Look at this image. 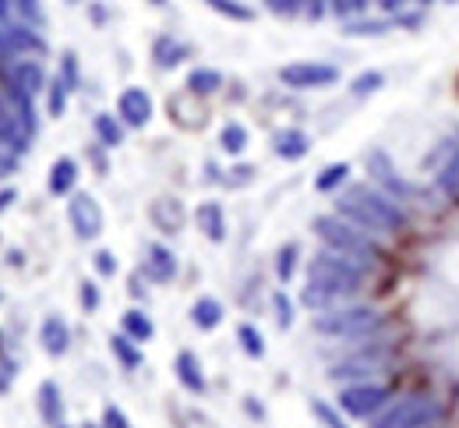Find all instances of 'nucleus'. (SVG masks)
Segmentation results:
<instances>
[{"label": "nucleus", "mask_w": 459, "mask_h": 428, "mask_svg": "<svg viewBox=\"0 0 459 428\" xmlns=\"http://www.w3.org/2000/svg\"><path fill=\"white\" fill-rule=\"evenodd\" d=\"M315 231H318V238L333 248V251L350 255L353 262H371V258H375L371 241H368L353 223H346V220H336V216H318V220H315Z\"/></svg>", "instance_id": "obj_3"}, {"label": "nucleus", "mask_w": 459, "mask_h": 428, "mask_svg": "<svg viewBox=\"0 0 459 428\" xmlns=\"http://www.w3.org/2000/svg\"><path fill=\"white\" fill-rule=\"evenodd\" d=\"M442 418V404L428 400V397H406L400 404H393L382 418H375L371 428H428Z\"/></svg>", "instance_id": "obj_5"}, {"label": "nucleus", "mask_w": 459, "mask_h": 428, "mask_svg": "<svg viewBox=\"0 0 459 428\" xmlns=\"http://www.w3.org/2000/svg\"><path fill=\"white\" fill-rule=\"evenodd\" d=\"M280 78L287 82L290 89H322V85H333L340 78V71L333 64H290L280 71Z\"/></svg>", "instance_id": "obj_8"}, {"label": "nucleus", "mask_w": 459, "mask_h": 428, "mask_svg": "<svg viewBox=\"0 0 459 428\" xmlns=\"http://www.w3.org/2000/svg\"><path fill=\"white\" fill-rule=\"evenodd\" d=\"M360 7V0H336V11L340 14H346V11H357Z\"/></svg>", "instance_id": "obj_39"}, {"label": "nucleus", "mask_w": 459, "mask_h": 428, "mask_svg": "<svg viewBox=\"0 0 459 428\" xmlns=\"http://www.w3.org/2000/svg\"><path fill=\"white\" fill-rule=\"evenodd\" d=\"M11 202H14V188H11V191H0V213H4Z\"/></svg>", "instance_id": "obj_40"}, {"label": "nucleus", "mask_w": 459, "mask_h": 428, "mask_svg": "<svg viewBox=\"0 0 459 428\" xmlns=\"http://www.w3.org/2000/svg\"><path fill=\"white\" fill-rule=\"evenodd\" d=\"M378 326V311L364 305L353 308H325L318 319H315V329L318 333H329V336H360L368 329Z\"/></svg>", "instance_id": "obj_4"}, {"label": "nucleus", "mask_w": 459, "mask_h": 428, "mask_svg": "<svg viewBox=\"0 0 459 428\" xmlns=\"http://www.w3.org/2000/svg\"><path fill=\"white\" fill-rule=\"evenodd\" d=\"M39 340H43V347H47V354H67V347H71V329H67V322L60 319V315H47L43 319V326H39Z\"/></svg>", "instance_id": "obj_12"}, {"label": "nucleus", "mask_w": 459, "mask_h": 428, "mask_svg": "<svg viewBox=\"0 0 459 428\" xmlns=\"http://www.w3.org/2000/svg\"><path fill=\"white\" fill-rule=\"evenodd\" d=\"M156 4H167V0H156Z\"/></svg>", "instance_id": "obj_42"}, {"label": "nucleus", "mask_w": 459, "mask_h": 428, "mask_svg": "<svg viewBox=\"0 0 459 428\" xmlns=\"http://www.w3.org/2000/svg\"><path fill=\"white\" fill-rule=\"evenodd\" d=\"M82 305H85V311H92V308L100 305V291H96V284H82Z\"/></svg>", "instance_id": "obj_36"}, {"label": "nucleus", "mask_w": 459, "mask_h": 428, "mask_svg": "<svg viewBox=\"0 0 459 428\" xmlns=\"http://www.w3.org/2000/svg\"><path fill=\"white\" fill-rule=\"evenodd\" d=\"M145 273H149L156 284H167V280H173V273H177V258H173L170 248H163V245L149 248V258H145Z\"/></svg>", "instance_id": "obj_15"}, {"label": "nucleus", "mask_w": 459, "mask_h": 428, "mask_svg": "<svg viewBox=\"0 0 459 428\" xmlns=\"http://www.w3.org/2000/svg\"><path fill=\"white\" fill-rule=\"evenodd\" d=\"M346 174H350V167H346V163H333V167H325V170L318 174L315 188H318V191H329V188H336V184L343 181Z\"/></svg>", "instance_id": "obj_29"}, {"label": "nucleus", "mask_w": 459, "mask_h": 428, "mask_svg": "<svg viewBox=\"0 0 459 428\" xmlns=\"http://www.w3.org/2000/svg\"><path fill=\"white\" fill-rule=\"evenodd\" d=\"M382 85V74H360L357 82H353V92H371V89H378Z\"/></svg>", "instance_id": "obj_35"}, {"label": "nucleus", "mask_w": 459, "mask_h": 428, "mask_svg": "<svg viewBox=\"0 0 459 428\" xmlns=\"http://www.w3.org/2000/svg\"><path fill=\"white\" fill-rule=\"evenodd\" d=\"M7 78L29 100H36L39 92H47V71H43V64L32 61V57H18V61L7 64Z\"/></svg>", "instance_id": "obj_9"}, {"label": "nucleus", "mask_w": 459, "mask_h": 428, "mask_svg": "<svg viewBox=\"0 0 459 428\" xmlns=\"http://www.w3.org/2000/svg\"><path fill=\"white\" fill-rule=\"evenodd\" d=\"M96 269H100L103 276H114V273H117L114 255H110V251H96Z\"/></svg>", "instance_id": "obj_34"}, {"label": "nucleus", "mask_w": 459, "mask_h": 428, "mask_svg": "<svg viewBox=\"0 0 459 428\" xmlns=\"http://www.w3.org/2000/svg\"><path fill=\"white\" fill-rule=\"evenodd\" d=\"M96 135H100V142H103V145H120L124 127H120L117 118H110V114H100V118H96Z\"/></svg>", "instance_id": "obj_24"}, {"label": "nucleus", "mask_w": 459, "mask_h": 428, "mask_svg": "<svg viewBox=\"0 0 459 428\" xmlns=\"http://www.w3.org/2000/svg\"><path fill=\"white\" fill-rule=\"evenodd\" d=\"M85 428H96V425H85Z\"/></svg>", "instance_id": "obj_43"}, {"label": "nucleus", "mask_w": 459, "mask_h": 428, "mask_svg": "<svg viewBox=\"0 0 459 428\" xmlns=\"http://www.w3.org/2000/svg\"><path fill=\"white\" fill-rule=\"evenodd\" d=\"M67 4H82V0H67Z\"/></svg>", "instance_id": "obj_41"}, {"label": "nucleus", "mask_w": 459, "mask_h": 428, "mask_svg": "<svg viewBox=\"0 0 459 428\" xmlns=\"http://www.w3.org/2000/svg\"><path fill=\"white\" fill-rule=\"evenodd\" d=\"M67 220H71L74 234H78L82 241H92V238H100V231H103V209H100V202H96L92 195H85V191L71 195V202H67Z\"/></svg>", "instance_id": "obj_6"}, {"label": "nucleus", "mask_w": 459, "mask_h": 428, "mask_svg": "<svg viewBox=\"0 0 459 428\" xmlns=\"http://www.w3.org/2000/svg\"><path fill=\"white\" fill-rule=\"evenodd\" d=\"M220 145H223L227 153H244V149H247V127H240V124H227V127H223V135H220Z\"/></svg>", "instance_id": "obj_25"}, {"label": "nucleus", "mask_w": 459, "mask_h": 428, "mask_svg": "<svg viewBox=\"0 0 459 428\" xmlns=\"http://www.w3.org/2000/svg\"><path fill=\"white\" fill-rule=\"evenodd\" d=\"M7 4H11L7 11H11V18H14V22L32 25V29H36V25H43V7H39L36 0H7Z\"/></svg>", "instance_id": "obj_23"}, {"label": "nucleus", "mask_w": 459, "mask_h": 428, "mask_svg": "<svg viewBox=\"0 0 459 428\" xmlns=\"http://www.w3.org/2000/svg\"><path fill=\"white\" fill-rule=\"evenodd\" d=\"M149 216H152V223L163 234H180V227H184V205L177 198H156L152 209H149Z\"/></svg>", "instance_id": "obj_13"}, {"label": "nucleus", "mask_w": 459, "mask_h": 428, "mask_svg": "<svg viewBox=\"0 0 459 428\" xmlns=\"http://www.w3.org/2000/svg\"><path fill=\"white\" fill-rule=\"evenodd\" d=\"M170 114H173V121L180 124V127H202V124H205V107H202V96H198V92H191V89H184L180 96H173Z\"/></svg>", "instance_id": "obj_11"}, {"label": "nucleus", "mask_w": 459, "mask_h": 428, "mask_svg": "<svg viewBox=\"0 0 459 428\" xmlns=\"http://www.w3.org/2000/svg\"><path fill=\"white\" fill-rule=\"evenodd\" d=\"M184 54H187V47H180V43H173L170 36H163V39L156 43V57H160V64H163V67H173V64L180 61Z\"/></svg>", "instance_id": "obj_27"}, {"label": "nucleus", "mask_w": 459, "mask_h": 428, "mask_svg": "<svg viewBox=\"0 0 459 428\" xmlns=\"http://www.w3.org/2000/svg\"><path fill=\"white\" fill-rule=\"evenodd\" d=\"M191 319H195V326L212 329V326H220V319H223V305H220L216 298H202L198 305L191 308Z\"/></svg>", "instance_id": "obj_22"}, {"label": "nucleus", "mask_w": 459, "mask_h": 428, "mask_svg": "<svg viewBox=\"0 0 459 428\" xmlns=\"http://www.w3.org/2000/svg\"><path fill=\"white\" fill-rule=\"evenodd\" d=\"M39 415H43L50 425H60V389H57V382H43V386H39Z\"/></svg>", "instance_id": "obj_21"}, {"label": "nucleus", "mask_w": 459, "mask_h": 428, "mask_svg": "<svg viewBox=\"0 0 459 428\" xmlns=\"http://www.w3.org/2000/svg\"><path fill=\"white\" fill-rule=\"evenodd\" d=\"M152 322H149V315L145 311H124V336H131L134 344H142V340H152Z\"/></svg>", "instance_id": "obj_20"}, {"label": "nucleus", "mask_w": 459, "mask_h": 428, "mask_svg": "<svg viewBox=\"0 0 459 428\" xmlns=\"http://www.w3.org/2000/svg\"><path fill=\"white\" fill-rule=\"evenodd\" d=\"M340 213L353 227H364V231H375V234H393L406 223L393 198H385V195H378L375 188H364V184L350 188L340 198Z\"/></svg>", "instance_id": "obj_2"}, {"label": "nucleus", "mask_w": 459, "mask_h": 428, "mask_svg": "<svg viewBox=\"0 0 459 428\" xmlns=\"http://www.w3.org/2000/svg\"><path fill=\"white\" fill-rule=\"evenodd\" d=\"M195 220H198L202 234H205L209 241H223V238H227V220H223L220 202H202L198 213H195Z\"/></svg>", "instance_id": "obj_14"}, {"label": "nucleus", "mask_w": 459, "mask_h": 428, "mask_svg": "<svg viewBox=\"0 0 459 428\" xmlns=\"http://www.w3.org/2000/svg\"><path fill=\"white\" fill-rule=\"evenodd\" d=\"M385 400H389V389L375 386V382H357V386H346L340 393V407L353 418H371Z\"/></svg>", "instance_id": "obj_7"}, {"label": "nucleus", "mask_w": 459, "mask_h": 428, "mask_svg": "<svg viewBox=\"0 0 459 428\" xmlns=\"http://www.w3.org/2000/svg\"><path fill=\"white\" fill-rule=\"evenodd\" d=\"M74 181H78V163L74 160H57L54 163V170H50V191L54 195H67L71 188H74Z\"/></svg>", "instance_id": "obj_17"}, {"label": "nucleus", "mask_w": 459, "mask_h": 428, "mask_svg": "<svg viewBox=\"0 0 459 428\" xmlns=\"http://www.w3.org/2000/svg\"><path fill=\"white\" fill-rule=\"evenodd\" d=\"M103 428H131V425H127V418H124L117 407H107V415H103Z\"/></svg>", "instance_id": "obj_37"}, {"label": "nucleus", "mask_w": 459, "mask_h": 428, "mask_svg": "<svg viewBox=\"0 0 459 428\" xmlns=\"http://www.w3.org/2000/svg\"><path fill=\"white\" fill-rule=\"evenodd\" d=\"M237 333H240V344H244V351H247L251 358H262V354H265V344H262V336H258V329H255V326H247V322H244Z\"/></svg>", "instance_id": "obj_28"}, {"label": "nucleus", "mask_w": 459, "mask_h": 428, "mask_svg": "<svg viewBox=\"0 0 459 428\" xmlns=\"http://www.w3.org/2000/svg\"><path fill=\"white\" fill-rule=\"evenodd\" d=\"M110 344H114V354L124 362V368L142 365V354H138V347H134V340H131V336H114Z\"/></svg>", "instance_id": "obj_26"}, {"label": "nucleus", "mask_w": 459, "mask_h": 428, "mask_svg": "<svg viewBox=\"0 0 459 428\" xmlns=\"http://www.w3.org/2000/svg\"><path fill=\"white\" fill-rule=\"evenodd\" d=\"M311 411H315V418H322L329 428H346L343 418H340V415H336L329 404H322V400H315V404H311Z\"/></svg>", "instance_id": "obj_30"}, {"label": "nucleus", "mask_w": 459, "mask_h": 428, "mask_svg": "<svg viewBox=\"0 0 459 428\" xmlns=\"http://www.w3.org/2000/svg\"><path fill=\"white\" fill-rule=\"evenodd\" d=\"M216 11H223V14H230V18H240V22H247L251 18V11L247 7H233V0H209Z\"/></svg>", "instance_id": "obj_33"}, {"label": "nucleus", "mask_w": 459, "mask_h": 428, "mask_svg": "<svg viewBox=\"0 0 459 428\" xmlns=\"http://www.w3.org/2000/svg\"><path fill=\"white\" fill-rule=\"evenodd\" d=\"M57 428H67V425H57Z\"/></svg>", "instance_id": "obj_44"}, {"label": "nucleus", "mask_w": 459, "mask_h": 428, "mask_svg": "<svg viewBox=\"0 0 459 428\" xmlns=\"http://www.w3.org/2000/svg\"><path fill=\"white\" fill-rule=\"evenodd\" d=\"M293 266H297V245H287L283 251H280V266H276L283 284H287L290 276H293Z\"/></svg>", "instance_id": "obj_31"}, {"label": "nucleus", "mask_w": 459, "mask_h": 428, "mask_svg": "<svg viewBox=\"0 0 459 428\" xmlns=\"http://www.w3.org/2000/svg\"><path fill=\"white\" fill-rule=\"evenodd\" d=\"M276 153H280L283 160H300V156L307 153V135H304V131H293V127L280 131V135H276Z\"/></svg>", "instance_id": "obj_18"}, {"label": "nucleus", "mask_w": 459, "mask_h": 428, "mask_svg": "<svg viewBox=\"0 0 459 428\" xmlns=\"http://www.w3.org/2000/svg\"><path fill=\"white\" fill-rule=\"evenodd\" d=\"M117 114H120V121L131 124V127L149 124V118H152V100H149V92H145V89H124L120 100H117Z\"/></svg>", "instance_id": "obj_10"}, {"label": "nucleus", "mask_w": 459, "mask_h": 428, "mask_svg": "<svg viewBox=\"0 0 459 428\" xmlns=\"http://www.w3.org/2000/svg\"><path fill=\"white\" fill-rule=\"evenodd\" d=\"M220 85H223V74L212 71V67H198V71L187 74V89L198 92V96H209V92H216Z\"/></svg>", "instance_id": "obj_19"}, {"label": "nucleus", "mask_w": 459, "mask_h": 428, "mask_svg": "<svg viewBox=\"0 0 459 428\" xmlns=\"http://www.w3.org/2000/svg\"><path fill=\"white\" fill-rule=\"evenodd\" d=\"M360 262H353L350 255L340 251H318L315 262H311V276H307V287H304V305L311 308H333V301L350 298L357 287H360Z\"/></svg>", "instance_id": "obj_1"}, {"label": "nucleus", "mask_w": 459, "mask_h": 428, "mask_svg": "<svg viewBox=\"0 0 459 428\" xmlns=\"http://www.w3.org/2000/svg\"><path fill=\"white\" fill-rule=\"evenodd\" d=\"M177 379H180L187 389H195V393H202V389H205L202 365H198V358H195L191 351H180V354H177Z\"/></svg>", "instance_id": "obj_16"}, {"label": "nucleus", "mask_w": 459, "mask_h": 428, "mask_svg": "<svg viewBox=\"0 0 459 428\" xmlns=\"http://www.w3.org/2000/svg\"><path fill=\"white\" fill-rule=\"evenodd\" d=\"M276 308H280V322L290 326V305H287V298H283V294H276Z\"/></svg>", "instance_id": "obj_38"}, {"label": "nucleus", "mask_w": 459, "mask_h": 428, "mask_svg": "<svg viewBox=\"0 0 459 428\" xmlns=\"http://www.w3.org/2000/svg\"><path fill=\"white\" fill-rule=\"evenodd\" d=\"M67 89H71V85H67L64 78L50 85V114H54V118H57L60 110H64V96H67Z\"/></svg>", "instance_id": "obj_32"}]
</instances>
